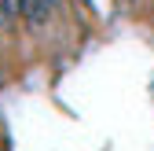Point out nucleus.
Here are the masks:
<instances>
[{
	"mask_svg": "<svg viewBox=\"0 0 154 151\" xmlns=\"http://www.w3.org/2000/svg\"><path fill=\"white\" fill-rule=\"evenodd\" d=\"M51 4H55V0H22V18L29 26H41V22H48Z\"/></svg>",
	"mask_w": 154,
	"mask_h": 151,
	"instance_id": "f257e3e1",
	"label": "nucleus"
},
{
	"mask_svg": "<svg viewBox=\"0 0 154 151\" xmlns=\"http://www.w3.org/2000/svg\"><path fill=\"white\" fill-rule=\"evenodd\" d=\"M22 18V0H0V26Z\"/></svg>",
	"mask_w": 154,
	"mask_h": 151,
	"instance_id": "f03ea898",
	"label": "nucleus"
}]
</instances>
